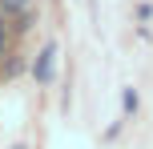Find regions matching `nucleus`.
Returning a JSON list of instances; mask_svg holds the SVG:
<instances>
[{
    "instance_id": "1",
    "label": "nucleus",
    "mask_w": 153,
    "mask_h": 149,
    "mask_svg": "<svg viewBox=\"0 0 153 149\" xmlns=\"http://www.w3.org/2000/svg\"><path fill=\"white\" fill-rule=\"evenodd\" d=\"M32 77H36L40 85H53V77H56V44H45V48H40L36 64H32Z\"/></svg>"
},
{
    "instance_id": "2",
    "label": "nucleus",
    "mask_w": 153,
    "mask_h": 149,
    "mask_svg": "<svg viewBox=\"0 0 153 149\" xmlns=\"http://www.w3.org/2000/svg\"><path fill=\"white\" fill-rule=\"evenodd\" d=\"M4 4H8V8H24L28 0H4Z\"/></svg>"
},
{
    "instance_id": "3",
    "label": "nucleus",
    "mask_w": 153,
    "mask_h": 149,
    "mask_svg": "<svg viewBox=\"0 0 153 149\" xmlns=\"http://www.w3.org/2000/svg\"><path fill=\"white\" fill-rule=\"evenodd\" d=\"M0 48H4V24H0Z\"/></svg>"
}]
</instances>
